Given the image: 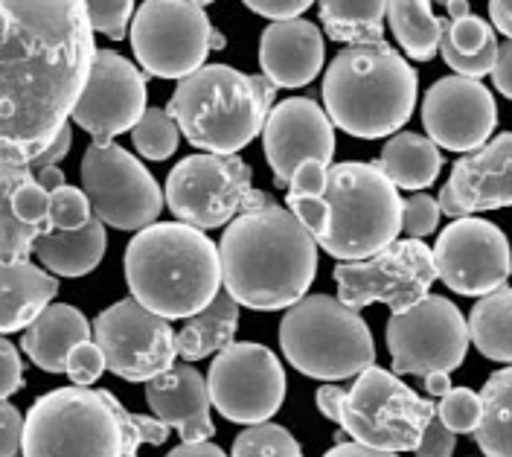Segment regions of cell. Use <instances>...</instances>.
<instances>
[{"label": "cell", "mask_w": 512, "mask_h": 457, "mask_svg": "<svg viewBox=\"0 0 512 457\" xmlns=\"http://www.w3.org/2000/svg\"><path fill=\"white\" fill-rule=\"evenodd\" d=\"M416 73L387 41L347 44L323 73V108L341 131L379 140L402 129L416 108Z\"/></svg>", "instance_id": "cell-5"}, {"label": "cell", "mask_w": 512, "mask_h": 457, "mask_svg": "<svg viewBox=\"0 0 512 457\" xmlns=\"http://www.w3.org/2000/svg\"><path fill=\"white\" fill-rule=\"evenodd\" d=\"M300 443L288 434L283 425L256 423L248 425L233 440V457H300Z\"/></svg>", "instance_id": "cell-36"}, {"label": "cell", "mask_w": 512, "mask_h": 457, "mask_svg": "<svg viewBox=\"0 0 512 457\" xmlns=\"http://www.w3.org/2000/svg\"><path fill=\"white\" fill-rule=\"evenodd\" d=\"M454 446H457V434L440 417H434L431 423L425 425V431L419 437V446H416L414 452L419 457H451L454 455Z\"/></svg>", "instance_id": "cell-44"}, {"label": "cell", "mask_w": 512, "mask_h": 457, "mask_svg": "<svg viewBox=\"0 0 512 457\" xmlns=\"http://www.w3.org/2000/svg\"><path fill=\"white\" fill-rule=\"evenodd\" d=\"M82 190L96 219L108 228L143 230L163 210V190L152 172L117 143H91L82 158Z\"/></svg>", "instance_id": "cell-14"}, {"label": "cell", "mask_w": 512, "mask_h": 457, "mask_svg": "<svg viewBox=\"0 0 512 457\" xmlns=\"http://www.w3.org/2000/svg\"><path fill=\"white\" fill-rule=\"evenodd\" d=\"M236 327H239V300L222 286L201 312L184 318V327L175 332V353L184 361L216 356L227 344H233Z\"/></svg>", "instance_id": "cell-28"}, {"label": "cell", "mask_w": 512, "mask_h": 457, "mask_svg": "<svg viewBox=\"0 0 512 457\" xmlns=\"http://www.w3.org/2000/svg\"><path fill=\"white\" fill-rule=\"evenodd\" d=\"M35 181L47 190V193H53V190H59L67 184V175H64L62 166H41V169H35Z\"/></svg>", "instance_id": "cell-53"}, {"label": "cell", "mask_w": 512, "mask_h": 457, "mask_svg": "<svg viewBox=\"0 0 512 457\" xmlns=\"http://www.w3.org/2000/svg\"><path fill=\"white\" fill-rule=\"evenodd\" d=\"M126 283L134 300L166 321L190 318L222 289L219 245L187 222H155L128 242Z\"/></svg>", "instance_id": "cell-4"}, {"label": "cell", "mask_w": 512, "mask_h": 457, "mask_svg": "<svg viewBox=\"0 0 512 457\" xmlns=\"http://www.w3.org/2000/svg\"><path fill=\"white\" fill-rule=\"evenodd\" d=\"M94 59L85 0H0V161L30 164L53 143Z\"/></svg>", "instance_id": "cell-1"}, {"label": "cell", "mask_w": 512, "mask_h": 457, "mask_svg": "<svg viewBox=\"0 0 512 457\" xmlns=\"http://www.w3.org/2000/svg\"><path fill=\"white\" fill-rule=\"evenodd\" d=\"M163 198L178 222L213 230L265 204L271 196L254 190V172L239 155L204 152L172 166Z\"/></svg>", "instance_id": "cell-10"}, {"label": "cell", "mask_w": 512, "mask_h": 457, "mask_svg": "<svg viewBox=\"0 0 512 457\" xmlns=\"http://www.w3.org/2000/svg\"><path fill=\"white\" fill-rule=\"evenodd\" d=\"M88 338H94V327L76 306L50 303L27 327L21 350L30 356L35 367H41L47 373H64L67 356L73 353V347Z\"/></svg>", "instance_id": "cell-24"}, {"label": "cell", "mask_w": 512, "mask_h": 457, "mask_svg": "<svg viewBox=\"0 0 512 457\" xmlns=\"http://www.w3.org/2000/svg\"><path fill=\"white\" fill-rule=\"evenodd\" d=\"M105 370H108L105 367V356H102V350H99V344H96L94 338L76 344L73 353L67 356V367H64V373L70 376L73 385H94Z\"/></svg>", "instance_id": "cell-42"}, {"label": "cell", "mask_w": 512, "mask_h": 457, "mask_svg": "<svg viewBox=\"0 0 512 457\" xmlns=\"http://www.w3.org/2000/svg\"><path fill=\"white\" fill-rule=\"evenodd\" d=\"M437 201L443 216L451 219L512 207V131L466 152L451 166V178Z\"/></svg>", "instance_id": "cell-21"}, {"label": "cell", "mask_w": 512, "mask_h": 457, "mask_svg": "<svg viewBox=\"0 0 512 457\" xmlns=\"http://www.w3.org/2000/svg\"><path fill=\"white\" fill-rule=\"evenodd\" d=\"M70 149H73V129H70V123L64 126L56 137H53V143L38 155V158H32L30 166H32V172L35 169H41V166H59L70 155Z\"/></svg>", "instance_id": "cell-47"}, {"label": "cell", "mask_w": 512, "mask_h": 457, "mask_svg": "<svg viewBox=\"0 0 512 457\" xmlns=\"http://www.w3.org/2000/svg\"><path fill=\"white\" fill-rule=\"evenodd\" d=\"M50 219H53V228L59 230H73L88 225L94 219V210H91V201L85 196V190H76V187H59L50 193Z\"/></svg>", "instance_id": "cell-38"}, {"label": "cell", "mask_w": 512, "mask_h": 457, "mask_svg": "<svg viewBox=\"0 0 512 457\" xmlns=\"http://www.w3.org/2000/svg\"><path fill=\"white\" fill-rule=\"evenodd\" d=\"M492 82L498 88L501 97L512 99V41L507 38V44L498 47V59L492 67Z\"/></svg>", "instance_id": "cell-48"}, {"label": "cell", "mask_w": 512, "mask_h": 457, "mask_svg": "<svg viewBox=\"0 0 512 457\" xmlns=\"http://www.w3.org/2000/svg\"><path fill=\"white\" fill-rule=\"evenodd\" d=\"M422 126L448 152H475L498 126V105L480 79L446 76L422 99Z\"/></svg>", "instance_id": "cell-19"}, {"label": "cell", "mask_w": 512, "mask_h": 457, "mask_svg": "<svg viewBox=\"0 0 512 457\" xmlns=\"http://www.w3.org/2000/svg\"><path fill=\"white\" fill-rule=\"evenodd\" d=\"M437 280L434 254L422 239H393L382 251L355 262L335 265L338 297L350 309L384 303L390 312H405L431 292Z\"/></svg>", "instance_id": "cell-13"}, {"label": "cell", "mask_w": 512, "mask_h": 457, "mask_svg": "<svg viewBox=\"0 0 512 457\" xmlns=\"http://www.w3.org/2000/svg\"><path fill=\"white\" fill-rule=\"evenodd\" d=\"M146 402L158 420L181 434L184 443L213 440L216 425L210 420V388L207 379L187 361L152 376L146 382Z\"/></svg>", "instance_id": "cell-23"}, {"label": "cell", "mask_w": 512, "mask_h": 457, "mask_svg": "<svg viewBox=\"0 0 512 457\" xmlns=\"http://www.w3.org/2000/svg\"><path fill=\"white\" fill-rule=\"evenodd\" d=\"M146 76L120 53L96 47L91 76L70 120L88 131L96 146L114 143L117 134L134 129L146 114Z\"/></svg>", "instance_id": "cell-18"}, {"label": "cell", "mask_w": 512, "mask_h": 457, "mask_svg": "<svg viewBox=\"0 0 512 457\" xmlns=\"http://www.w3.org/2000/svg\"><path fill=\"white\" fill-rule=\"evenodd\" d=\"M242 3L262 18L288 21V18H300L315 0H242Z\"/></svg>", "instance_id": "cell-46"}, {"label": "cell", "mask_w": 512, "mask_h": 457, "mask_svg": "<svg viewBox=\"0 0 512 457\" xmlns=\"http://www.w3.org/2000/svg\"><path fill=\"white\" fill-rule=\"evenodd\" d=\"M448 388H451L448 373H428V376H425V391L431 393V396H443Z\"/></svg>", "instance_id": "cell-54"}, {"label": "cell", "mask_w": 512, "mask_h": 457, "mask_svg": "<svg viewBox=\"0 0 512 457\" xmlns=\"http://www.w3.org/2000/svg\"><path fill=\"white\" fill-rule=\"evenodd\" d=\"M24 388V361L12 341L0 335V399H9Z\"/></svg>", "instance_id": "cell-43"}, {"label": "cell", "mask_w": 512, "mask_h": 457, "mask_svg": "<svg viewBox=\"0 0 512 457\" xmlns=\"http://www.w3.org/2000/svg\"><path fill=\"white\" fill-rule=\"evenodd\" d=\"M172 457H222L224 452L219 446H213L210 440H190V443H181L178 449L169 452Z\"/></svg>", "instance_id": "cell-52"}, {"label": "cell", "mask_w": 512, "mask_h": 457, "mask_svg": "<svg viewBox=\"0 0 512 457\" xmlns=\"http://www.w3.org/2000/svg\"><path fill=\"white\" fill-rule=\"evenodd\" d=\"M280 347L294 370L318 382L355 379L376 364V341L367 321L329 294H303L288 306Z\"/></svg>", "instance_id": "cell-8"}, {"label": "cell", "mask_w": 512, "mask_h": 457, "mask_svg": "<svg viewBox=\"0 0 512 457\" xmlns=\"http://www.w3.org/2000/svg\"><path fill=\"white\" fill-rule=\"evenodd\" d=\"M469 335L480 356L512 364V289H498L480 297L469 315Z\"/></svg>", "instance_id": "cell-34"}, {"label": "cell", "mask_w": 512, "mask_h": 457, "mask_svg": "<svg viewBox=\"0 0 512 457\" xmlns=\"http://www.w3.org/2000/svg\"><path fill=\"white\" fill-rule=\"evenodd\" d=\"M15 213L27 222L41 230H53V219H50V193L35 181V175L24 178L12 196Z\"/></svg>", "instance_id": "cell-40"}, {"label": "cell", "mask_w": 512, "mask_h": 457, "mask_svg": "<svg viewBox=\"0 0 512 457\" xmlns=\"http://www.w3.org/2000/svg\"><path fill=\"white\" fill-rule=\"evenodd\" d=\"M323 201L329 230L318 248L335 260H364L402 233V196L379 161L329 166Z\"/></svg>", "instance_id": "cell-7"}, {"label": "cell", "mask_w": 512, "mask_h": 457, "mask_svg": "<svg viewBox=\"0 0 512 457\" xmlns=\"http://www.w3.org/2000/svg\"><path fill=\"white\" fill-rule=\"evenodd\" d=\"M344 396H347L344 388H338V385H323V388H318V393H315L318 411L326 417V420H332V423H335V417H338V408H341Z\"/></svg>", "instance_id": "cell-49"}, {"label": "cell", "mask_w": 512, "mask_h": 457, "mask_svg": "<svg viewBox=\"0 0 512 457\" xmlns=\"http://www.w3.org/2000/svg\"><path fill=\"white\" fill-rule=\"evenodd\" d=\"M379 166L399 190H428L443 169V155L431 137L396 131L384 143Z\"/></svg>", "instance_id": "cell-29"}, {"label": "cell", "mask_w": 512, "mask_h": 457, "mask_svg": "<svg viewBox=\"0 0 512 457\" xmlns=\"http://www.w3.org/2000/svg\"><path fill=\"white\" fill-rule=\"evenodd\" d=\"M326 457H390L379 452V449H373V446H367V443H361V440H344V443H338L335 449H329Z\"/></svg>", "instance_id": "cell-51"}, {"label": "cell", "mask_w": 512, "mask_h": 457, "mask_svg": "<svg viewBox=\"0 0 512 457\" xmlns=\"http://www.w3.org/2000/svg\"><path fill=\"white\" fill-rule=\"evenodd\" d=\"M192 3H198V6H207V3H216V0H192Z\"/></svg>", "instance_id": "cell-55"}, {"label": "cell", "mask_w": 512, "mask_h": 457, "mask_svg": "<svg viewBox=\"0 0 512 457\" xmlns=\"http://www.w3.org/2000/svg\"><path fill=\"white\" fill-rule=\"evenodd\" d=\"M222 286L254 312L297 303L318 274V242L274 198L224 225L219 242Z\"/></svg>", "instance_id": "cell-2"}, {"label": "cell", "mask_w": 512, "mask_h": 457, "mask_svg": "<svg viewBox=\"0 0 512 457\" xmlns=\"http://www.w3.org/2000/svg\"><path fill=\"white\" fill-rule=\"evenodd\" d=\"M105 248H108L105 222L94 216L82 228H53L41 233L32 245V257L56 277H85L102 262Z\"/></svg>", "instance_id": "cell-26"}, {"label": "cell", "mask_w": 512, "mask_h": 457, "mask_svg": "<svg viewBox=\"0 0 512 457\" xmlns=\"http://www.w3.org/2000/svg\"><path fill=\"white\" fill-rule=\"evenodd\" d=\"M387 350L396 376H428L457 370L472 344L463 312L440 294H425L405 312H390Z\"/></svg>", "instance_id": "cell-12"}, {"label": "cell", "mask_w": 512, "mask_h": 457, "mask_svg": "<svg viewBox=\"0 0 512 457\" xmlns=\"http://www.w3.org/2000/svg\"><path fill=\"white\" fill-rule=\"evenodd\" d=\"M326 38L338 44L382 41L387 0H318Z\"/></svg>", "instance_id": "cell-31"}, {"label": "cell", "mask_w": 512, "mask_h": 457, "mask_svg": "<svg viewBox=\"0 0 512 457\" xmlns=\"http://www.w3.org/2000/svg\"><path fill=\"white\" fill-rule=\"evenodd\" d=\"M21 437H24V417L21 411L0 399V457L21 455Z\"/></svg>", "instance_id": "cell-45"}, {"label": "cell", "mask_w": 512, "mask_h": 457, "mask_svg": "<svg viewBox=\"0 0 512 457\" xmlns=\"http://www.w3.org/2000/svg\"><path fill=\"white\" fill-rule=\"evenodd\" d=\"M169 425L131 414L111 391L88 385L59 388L35 399L24 417L27 457H134L140 446H163Z\"/></svg>", "instance_id": "cell-3"}, {"label": "cell", "mask_w": 512, "mask_h": 457, "mask_svg": "<svg viewBox=\"0 0 512 457\" xmlns=\"http://www.w3.org/2000/svg\"><path fill=\"white\" fill-rule=\"evenodd\" d=\"M437 417V405L411 391L396 373L370 364L355 376L335 423L352 440H361L384 455L414 452L425 425Z\"/></svg>", "instance_id": "cell-9"}, {"label": "cell", "mask_w": 512, "mask_h": 457, "mask_svg": "<svg viewBox=\"0 0 512 457\" xmlns=\"http://www.w3.org/2000/svg\"><path fill=\"white\" fill-rule=\"evenodd\" d=\"M30 175H35L30 164L0 161V262H27L32 257L35 239L47 233L35 225H27L12 204L18 184Z\"/></svg>", "instance_id": "cell-33"}, {"label": "cell", "mask_w": 512, "mask_h": 457, "mask_svg": "<svg viewBox=\"0 0 512 457\" xmlns=\"http://www.w3.org/2000/svg\"><path fill=\"white\" fill-rule=\"evenodd\" d=\"M489 18L492 27L512 41V0H489Z\"/></svg>", "instance_id": "cell-50"}, {"label": "cell", "mask_w": 512, "mask_h": 457, "mask_svg": "<svg viewBox=\"0 0 512 457\" xmlns=\"http://www.w3.org/2000/svg\"><path fill=\"white\" fill-rule=\"evenodd\" d=\"M437 277L451 292L483 297L507 286L512 277V251L504 230L478 216H460L431 248Z\"/></svg>", "instance_id": "cell-17"}, {"label": "cell", "mask_w": 512, "mask_h": 457, "mask_svg": "<svg viewBox=\"0 0 512 457\" xmlns=\"http://www.w3.org/2000/svg\"><path fill=\"white\" fill-rule=\"evenodd\" d=\"M94 341L105 367L126 382H149L178 359L169 321L134 297L117 300L96 318Z\"/></svg>", "instance_id": "cell-16"}, {"label": "cell", "mask_w": 512, "mask_h": 457, "mask_svg": "<svg viewBox=\"0 0 512 457\" xmlns=\"http://www.w3.org/2000/svg\"><path fill=\"white\" fill-rule=\"evenodd\" d=\"M59 294V280L41 265L0 262V335L27 329Z\"/></svg>", "instance_id": "cell-25"}, {"label": "cell", "mask_w": 512, "mask_h": 457, "mask_svg": "<svg viewBox=\"0 0 512 457\" xmlns=\"http://www.w3.org/2000/svg\"><path fill=\"white\" fill-rule=\"evenodd\" d=\"M131 50L140 67L158 79H184L204 67L216 35L204 6L192 0H143L131 18Z\"/></svg>", "instance_id": "cell-11"}, {"label": "cell", "mask_w": 512, "mask_h": 457, "mask_svg": "<svg viewBox=\"0 0 512 457\" xmlns=\"http://www.w3.org/2000/svg\"><path fill=\"white\" fill-rule=\"evenodd\" d=\"M94 33L108 35L111 41H123L134 18V0H85Z\"/></svg>", "instance_id": "cell-39"}, {"label": "cell", "mask_w": 512, "mask_h": 457, "mask_svg": "<svg viewBox=\"0 0 512 457\" xmlns=\"http://www.w3.org/2000/svg\"><path fill=\"white\" fill-rule=\"evenodd\" d=\"M262 146H265L268 166L274 172V184L286 190L300 164L306 161L332 164L335 123L315 99H283L280 105L268 111V120L262 129Z\"/></svg>", "instance_id": "cell-20"}, {"label": "cell", "mask_w": 512, "mask_h": 457, "mask_svg": "<svg viewBox=\"0 0 512 457\" xmlns=\"http://www.w3.org/2000/svg\"><path fill=\"white\" fill-rule=\"evenodd\" d=\"M210 402L224 420L256 425L271 420L286 402V370L268 347L242 341L216 353L207 373Z\"/></svg>", "instance_id": "cell-15"}, {"label": "cell", "mask_w": 512, "mask_h": 457, "mask_svg": "<svg viewBox=\"0 0 512 457\" xmlns=\"http://www.w3.org/2000/svg\"><path fill=\"white\" fill-rule=\"evenodd\" d=\"M440 216H443V210H440L437 198H431L428 193H414L402 201V233L411 239L431 236L440 225Z\"/></svg>", "instance_id": "cell-41"}, {"label": "cell", "mask_w": 512, "mask_h": 457, "mask_svg": "<svg viewBox=\"0 0 512 457\" xmlns=\"http://www.w3.org/2000/svg\"><path fill=\"white\" fill-rule=\"evenodd\" d=\"M387 27L414 62H431L440 53L443 21L434 18L431 0H387Z\"/></svg>", "instance_id": "cell-30"}, {"label": "cell", "mask_w": 512, "mask_h": 457, "mask_svg": "<svg viewBox=\"0 0 512 457\" xmlns=\"http://www.w3.org/2000/svg\"><path fill=\"white\" fill-rule=\"evenodd\" d=\"M480 399L483 417L475 428L478 449L486 457H512V364L486 379Z\"/></svg>", "instance_id": "cell-32"}, {"label": "cell", "mask_w": 512, "mask_h": 457, "mask_svg": "<svg viewBox=\"0 0 512 457\" xmlns=\"http://www.w3.org/2000/svg\"><path fill=\"white\" fill-rule=\"evenodd\" d=\"M277 88L265 76L204 65L178 79L166 111L187 143L216 155H236L262 134Z\"/></svg>", "instance_id": "cell-6"}, {"label": "cell", "mask_w": 512, "mask_h": 457, "mask_svg": "<svg viewBox=\"0 0 512 457\" xmlns=\"http://www.w3.org/2000/svg\"><path fill=\"white\" fill-rule=\"evenodd\" d=\"M440 53H443V62L457 76L483 79L492 73L495 59H498V38L489 27V21L466 12V15L443 21Z\"/></svg>", "instance_id": "cell-27"}, {"label": "cell", "mask_w": 512, "mask_h": 457, "mask_svg": "<svg viewBox=\"0 0 512 457\" xmlns=\"http://www.w3.org/2000/svg\"><path fill=\"white\" fill-rule=\"evenodd\" d=\"M323 33L306 18L274 21L259 38V67L274 88H303L323 70Z\"/></svg>", "instance_id": "cell-22"}, {"label": "cell", "mask_w": 512, "mask_h": 457, "mask_svg": "<svg viewBox=\"0 0 512 457\" xmlns=\"http://www.w3.org/2000/svg\"><path fill=\"white\" fill-rule=\"evenodd\" d=\"M437 417L454 431V434H475L480 417H483V399L480 393L469 388H448L437 396Z\"/></svg>", "instance_id": "cell-37"}, {"label": "cell", "mask_w": 512, "mask_h": 457, "mask_svg": "<svg viewBox=\"0 0 512 457\" xmlns=\"http://www.w3.org/2000/svg\"><path fill=\"white\" fill-rule=\"evenodd\" d=\"M434 3H440V6H451L454 0H434Z\"/></svg>", "instance_id": "cell-56"}, {"label": "cell", "mask_w": 512, "mask_h": 457, "mask_svg": "<svg viewBox=\"0 0 512 457\" xmlns=\"http://www.w3.org/2000/svg\"><path fill=\"white\" fill-rule=\"evenodd\" d=\"M131 143L146 161H166L181 143V129L163 108H146L140 123L131 129Z\"/></svg>", "instance_id": "cell-35"}]
</instances>
